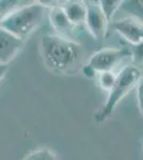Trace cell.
Instances as JSON below:
<instances>
[{
	"label": "cell",
	"instance_id": "7c38bea8",
	"mask_svg": "<svg viewBox=\"0 0 143 160\" xmlns=\"http://www.w3.org/2000/svg\"><path fill=\"white\" fill-rule=\"evenodd\" d=\"M130 56L132 59V64L137 68L143 66V42L137 45H134L130 48Z\"/></svg>",
	"mask_w": 143,
	"mask_h": 160
},
{
	"label": "cell",
	"instance_id": "7a4b0ae2",
	"mask_svg": "<svg viewBox=\"0 0 143 160\" xmlns=\"http://www.w3.org/2000/svg\"><path fill=\"white\" fill-rule=\"evenodd\" d=\"M49 10L43 2H33L12 11L0 22V27L25 41L26 38L40 27Z\"/></svg>",
	"mask_w": 143,
	"mask_h": 160
},
{
	"label": "cell",
	"instance_id": "e0dca14e",
	"mask_svg": "<svg viewBox=\"0 0 143 160\" xmlns=\"http://www.w3.org/2000/svg\"><path fill=\"white\" fill-rule=\"evenodd\" d=\"M8 69H9V65H4V64H0V81L4 78V76L8 73Z\"/></svg>",
	"mask_w": 143,
	"mask_h": 160
},
{
	"label": "cell",
	"instance_id": "9a60e30c",
	"mask_svg": "<svg viewBox=\"0 0 143 160\" xmlns=\"http://www.w3.org/2000/svg\"><path fill=\"white\" fill-rule=\"evenodd\" d=\"M125 4H122V7L127 11H130L132 13L140 16H143V0H135V1H126L123 2Z\"/></svg>",
	"mask_w": 143,
	"mask_h": 160
},
{
	"label": "cell",
	"instance_id": "5b68a950",
	"mask_svg": "<svg viewBox=\"0 0 143 160\" xmlns=\"http://www.w3.org/2000/svg\"><path fill=\"white\" fill-rule=\"evenodd\" d=\"M87 7L85 22L87 28L93 38L96 40H103L107 34L108 22L101 11L98 1L84 2Z\"/></svg>",
	"mask_w": 143,
	"mask_h": 160
},
{
	"label": "cell",
	"instance_id": "ba28073f",
	"mask_svg": "<svg viewBox=\"0 0 143 160\" xmlns=\"http://www.w3.org/2000/svg\"><path fill=\"white\" fill-rule=\"evenodd\" d=\"M67 19L73 26H80L85 22L87 7L82 1H67L61 4Z\"/></svg>",
	"mask_w": 143,
	"mask_h": 160
},
{
	"label": "cell",
	"instance_id": "52a82bcc",
	"mask_svg": "<svg viewBox=\"0 0 143 160\" xmlns=\"http://www.w3.org/2000/svg\"><path fill=\"white\" fill-rule=\"evenodd\" d=\"M112 28L132 45L143 42V22L135 18H123L112 22Z\"/></svg>",
	"mask_w": 143,
	"mask_h": 160
},
{
	"label": "cell",
	"instance_id": "277c9868",
	"mask_svg": "<svg viewBox=\"0 0 143 160\" xmlns=\"http://www.w3.org/2000/svg\"><path fill=\"white\" fill-rule=\"evenodd\" d=\"M129 56L130 50L128 48H106L93 53L87 64L95 73L112 72Z\"/></svg>",
	"mask_w": 143,
	"mask_h": 160
},
{
	"label": "cell",
	"instance_id": "3957f363",
	"mask_svg": "<svg viewBox=\"0 0 143 160\" xmlns=\"http://www.w3.org/2000/svg\"><path fill=\"white\" fill-rule=\"evenodd\" d=\"M142 77L141 68L135 66L134 64H128L123 68L118 74L113 87L109 91L107 102L103 106V108L95 113L94 120L96 123L101 124L105 122L115 109L116 105L121 102L135 87L139 83Z\"/></svg>",
	"mask_w": 143,
	"mask_h": 160
},
{
	"label": "cell",
	"instance_id": "8992f818",
	"mask_svg": "<svg viewBox=\"0 0 143 160\" xmlns=\"http://www.w3.org/2000/svg\"><path fill=\"white\" fill-rule=\"evenodd\" d=\"M25 41L0 27V64H8L24 48Z\"/></svg>",
	"mask_w": 143,
	"mask_h": 160
},
{
	"label": "cell",
	"instance_id": "5bb4252c",
	"mask_svg": "<svg viewBox=\"0 0 143 160\" xmlns=\"http://www.w3.org/2000/svg\"><path fill=\"white\" fill-rule=\"evenodd\" d=\"M116 76L112 72H106V73H100V84L103 89L110 91L111 88L113 87L114 82H115Z\"/></svg>",
	"mask_w": 143,
	"mask_h": 160
},
{
	"label": "cell",
	"instance_id": "30bf717a",
	"mask_svg": "<svg viewBox=\"0 0 143 160\" xmlns=\"http://www.w3.org/2000/svg\"><path fill=\"white\" fill-rule=\"evenodd\" d=\"M98 3H100V7L104 15H105L106 19L109 22L113 17L114 13L118 11L119 8L122 7L123 1H121V0H101V1H98Z\"/></svg>",
	"mask_w": 143,
	"mask_h": 160
},
{
	"label": "cell",
	"instance_id": "8fae6325",
	"mask_svg": "<svg viewBox=\"0 0 143 160\" xmlns=\"http://www.w3.org/2000/svg\"><path fill=\"white\" fill-rule=\"evenodd\" d=\"M23 160H58L56 154L48 148H38L28 154Z\"/></svg>",
	"mask_w": 143,
	"mask_h": 160
},
{
	"label": "cell",
	"instance_id": "4fadbf2b",
	"mask_svg": "<svg viewBox=\"0 0 143 160\" xmlns=\"http://www.w3.org/2000/svg\"><path fill=\"white\" fill-rule=\"evenodd\" d=\"M17 4L18 1L16 0H0V22L14 11Z\"/></svg>",
	"mask_w": 143,
	"mask_h": 160
},
{
	"label": "cell",
	"instance_id": "6da1fadb",
	"mask_svg": "<svg viewBox=\"0 0 143 160\" xmlns=\"http://www.w3.org/2000/svg\"><path fill=\"white\" fill-rule=\"evenodd\" d=\"M41 55L46 66L58 74H75L84 65V50L80 44L54 34L43 35Z\"/></svg>",
	"mask_w": 143,
	"mask_h": 160
},
{
	"label": "cell",
	"instance_id": "9c48e42d",
	"mask_svg": "<svg viewBox=\"0 0 143 160\" xmlns=\"http://www.w3.org/2000/svg\"><path fill=\"white\" fill-rule=\"evenodd\" d=\"M48 13H49V19H50L54 29L59 31V32H61L62 34L71 32L73 25L67 19L65 13L63 12V10L61 8V4L54 8H51Z\"/></svg>",
	"mask_w": 143,
	"mask_h": 160
},
{
	"label": "cell",
	"instance_id": "2e32d148",
	"mask_svg": "<svg viewBox=\"0 0 143 160\" xmlns=\"http://www.w3.org/2000/svg\"><path fill=\"white\" fill-rule=\"evenodd\" d=\"M137 97H138V108H139L140 113H141L143 117V77H141L139 83H138Z\"/></svg>",
	"mask_w": 143,
	"mask_h": 160
}]
</instances>
